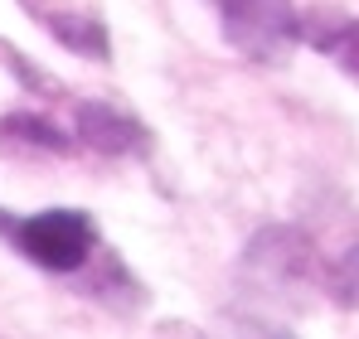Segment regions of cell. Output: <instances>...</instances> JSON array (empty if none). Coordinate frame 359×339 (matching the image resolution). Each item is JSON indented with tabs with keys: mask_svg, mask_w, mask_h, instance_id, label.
Instances as JSON below:
<instances>
[{
	"mask_svg": "<svg viewBox=\"0 0 359 339\" xmlns=\"http://www.w3.org/2000/svg\"><path fill=\"white\" fill-rule=\"evenodd\" d=\"M73 136L88 146V151H97V155H151V126L146 121H136V116L117 107V102H102V97H93V102H78V112H73Z\"/></svg>",
	"mask_w": 359,
	"mask_h": 339,
	"instance_id": "4",
	"label": "cell"
},
{
	"mask_svg": "<svg viewBox=\"0 0 359 339\" xmlns=\"http://www.w3.org/2000/svg\"><path fill=\"white\" fill-rule=\"evenodd\" d=\"M320 291H325L335 305L359 310V247H345L340 257L325 262V272H320Z\"/></svg>",
	"mask_w": 359,
	"mask_h": 339,
	"instance_id": "8",
	"label": "cell"
},
{
	"mask_svg": "<svg viewBox=\"0 0 359 339\" xmlns=\"http://www.w3.org/2000/svg\"><path fill=\"white\" fill-rule=\"evenodd\" d=\"M199 339H297V335L272 325V320H257V315H219Z\"/></svg>",
	"mask_w": 359,
	"mask_h": 339,
	"instance_id": "9",
	"label": "cell"
},
{
	"mask_svg": "<svg viewBox=\"0 0 359 339\" xmlns=\"http://www.w3.org/2000/svg\"><path fill=\"white\" fill-rule=\"evenodd\" d=\"M219 29L252 63H282L301 44V15L292 0H219Z\"/></svg>",
	"mask_w": 359,
	"mask_h": 339,
	"instance_id": "2",
	"label": "cell"
},
{
	"mask_svg": "<svg viewBox=\"0 0 359 339\" xmlns=\"http://www.w3.org/2000/svg\"><path fill=\"white\" fill-rule=\"evenodd\" d=\"M243 272L267 291H297V286L316 282L325 272V257L316 252V237L297 223H272L262 228L248 247H243Z\"/></svg>",
	"mask_w": 359,
	"mask_h": 339,
	"instance_id": "3",
	"label": "cell"
},
{
	"mask_svg": "<svg viewBox=\"0 0 359 339\" xmlns=\"http://www.w3.org/2000/svg\"><path fill=\"white\" fill-rule=\"evenodd\" d=\"M0 237L25 262H34L39 272H54V277H78L97 257V223L83 209H39L25 219H10L0 209Z\"/></svg>",
	"mask_w": 359,
	"mask_h": 339,
	"instance_id": "1",
	"label": "cell"
},
{
	"mask_svg": "<svg viewBox=\"0 0 359 339\" xmlns=\"http://www.w3.org/2000/svg\"><path fill=\"white\" fill-rule=\"evenodd\" d=\"M39 25L59 39L68 54L78 58H97V63H107L112 58V34H107V25L97 20V15H73V10H44L39 15Z\"/></svg>",
	"mask_w": 359,
	"mask_h": 339,
	"instance_id": "7",
	"label": "cell"
},
{
	"mask_svg": "<svg viewBox=\"0 0 359 339\" xmlns=\"http://www.w3.org/2000/svg\"><path fill=\"white\" fill-rule=\"evenodd\" d=\"M0 151H15V155H68L73 136L44 112H10V116H0Z\"/></svg>",
	"mask_w": 359,
	"mask_h": 339,
	"instance_id": "5",
	"label": "cell"
},
{
	"mask_svg": "<svg viewBox=\"0 0 359 339\" xmlns=\"http://www.w3.org/2000/svg\"><path fill=\"white\" fill-rule=\"evenodd\" d=\"M301 39L325 54L345 78L359 83V15H340V20H325V15H311L301 20Z\"/></svg>",
	"mask_w": 359,
	"mask_h": 339,
	"instance_id": "6",
	"label": "cell"
}]
</instances>
